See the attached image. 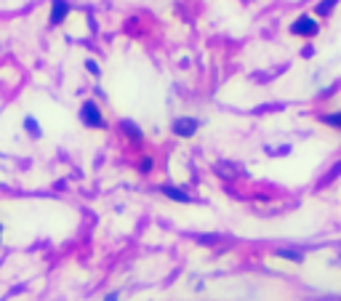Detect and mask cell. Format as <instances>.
Here are the masks:
<instances>
[{"label": "cell", "instance_id": "6da1fadb", "mask_svg": "<svg viewBox=\"0 0 341 301\" xmlns=\"http://www.w3.org/2000/svg\"><path fill=\"white\" fill-rule=\"evenodd\" d=\"M80 120H83V125H88V128H104V125H107L96 101H83V107H80Z\"/></svg>", "mask_w": 341, "mask_h": 301}, {"label": "cell", "instance_id": "7a4b0ae2", "mask_svg": "<svg viewBox=\"0 0 341 301\" xmlns=\"http://www.w3.org/2000/svg\"><path fill=\"white\" fill-rule=\"evenodd\" d=\"M317 30H320V27H317V21H314L312 16H307V14L299 16V19L291 24V32H293V35H301V38H312V35H317Z\"/></svg>", "mask_w": 341, "mask_h": 301}, {"label": "cell", "instance_id": "3957f363", "mask_svg": "<svg viewBox=\"0 0 341 301\" xmlns=\"http://www.w3.org/2000/svg\"><path fill=\"white\" fill-rule=\"evenodd\" d=\"M67 14H69V3L67 0H51V27H59L62 21L67 19Z\"/></svg>", "mask_w": 341, "mask_h": 301}, {"label": "cell", "instance_id": "277c9868", "mask_svg": "<svg viewBox=\"0 0 341 301\" xmlns=\"http://www.w3.org/2000/svg\"><path fill=\"white\" fill-rule=\"evenodd\" d=\"M197 128H200V120H195V118H179L173 123V133L176 136H192Z\"/></svg>", "mask_w": 341, "mask_h": 301}, {"label": "cell", "instance_id": "5b68a950", "mask_svg": "<svg viewBox=\"0 0 341 301\" xmlns=\"http://www.w3.org/2000/svg\"><path fill=\"white\" fill-rule=\"evenodd\" d=\"M120 131L131 139V142H142V128L134 120H120Z\"/></svg>", "mask_w": 341, "mask_h": 301}, {"label": "cell", "instance_id": "8992f818", "mask_svg": "<svg viewBox=\"0 0 341 301\" xmlns=\"http://www.w3.org/2000/svg\"><path fill=\"white\" fill-rule=\"evenodd\" d=\"M160 192L163 195H168L171 200H176V203H190V195L187 192H181V189H173V187H160Z\"/></svg>", "mask_w": 341, "mask_h": 301}, {"label": "cell", "instance_id": "52a82bcc", "mask_svg": "<svg viewBox=\"0 0 341 301\" xmlns=\"http://www.w3.org/2000/svg\"><path fill=\"white\" fill-rule=\"evenodd\" d=\"M277 256L280 259H291V261H304V253L301 251H291V248H280Z\"/></svg>", "mask_w": 341, "mask_h": 301}, {"label": "cell", "instance_id": "ba28073f", "mask_svg": "<svg viewBox=\"0 0 341 301\" xmlns=\"http://www.w3.org/2000/svg\"><path fill=\"white\" fill-rule=\"evenodd\" d=\"M323 123L333 125V128H341V112H333V115H323Z\"/></svg>", "mask_w": 341, "mask_h": 301}, {"label": "cell", "instance_id": "9c48e42d", "mask_svg": "<svg viewBox=\"0 0 341 301\" xmlns=\"http://www.w3.org/2000/svg\"><path fill=\"white\" fill-rule=\"evenodd\" d=\"M24 128H27L35 139L40 136V125H38V120H35V118H27V120H24Z\"/></svg>", "mask_w": 341, "mask_h": 301}, {"label": "cell", "instance_id": "30bf717a", "mask_svg": "<svg viewBox=\"0 0 341 301\" xmlns=\"http://www.w3.org/2000/svg\"><path fill=\"white\" fill-rule=\"evenodd\" d=\"M336 3H338V0H323V3H320V6H317V14H320V16H325V14H328V11H331V8H333Z\"/></svg>", "mask_w": 341, "mask_h": 301}, {"label": "cell", "instance_id": "8fae6325", "mask_svg": "<svg viewBox=\"0 0 341 301\" xmlns=\"http://www.w3.org/2000/svg\"><path fill=\"white\" fill-rule=\"evenodd\" d=\"M86 69H88L91 75H96V77H99V72H101V69H99V64L93 62V59H88V62H86Z\"/></svg>", "mask_w": 341, "mask_h": 301}, {"label": "cell", "instance_id": "7c38bea8", "mask_svg": "<svg viewBox=\"0 0 341 301\" xmlns=\"http://www.w3.org/2000/svg\"><path fill=\"white\" fill-rule=\"evenodd\" d=\"M152 166H155V163H152V157H144L142 163H139V168H142V173H149V171H152Z\"/></svg>", "mask_w": 341, "mask_h": 301}, {"label": "cell", "instance_id": "4fadbf2b", "mask_svg": "<svg viewBox=\"0 0 341 301\" xmlns=\"http://www.w3.org/2000/svg\"><path fill=\"white\" fill-rule=\"evenodd\" d=\"M104 301H117V293H110V296H104Z\"/></svg>", "mask_w": 341, "mask_h": 301}, {"label": "cell", "instance_id": "5bb4252c", "mask_svg": "<svg viewBox=\"0 0 341 301\" xmlns=\"http://www.w3.org/2000/svg\"><path fill=\"white\" fill-rule=\"evenodd\" d=\"M0 235H3V224H0Z\"/></svg>", "mask_w": 341, "mask_h": 301}]
</instances>
